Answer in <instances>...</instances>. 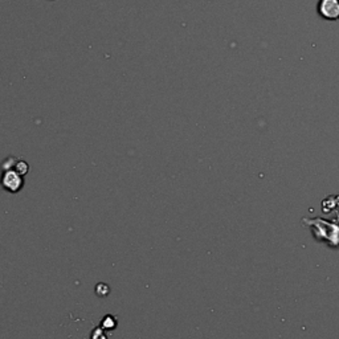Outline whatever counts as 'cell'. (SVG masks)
<instances>
[{"label": "cell", "mask_w": 339, "mask_h": 339, "mask_svg": "<svg viewBox=\"0 0 339 339\" xmlns=\"http://www.w3.org/2000/svg\"><path fill=\"white\" fill-rule=\"evenodd\" d=\"M27 171H28V164L26 162H20V164H16L15 162L12 167L7 166L6 170L3 168L0 184L8 192H19L24 187V175L27 174Z\"/></svg>", "instance_id": "cell-1"}, {"label": "cell", "mask_w": 339, "mask_h": 339, "mask_svg": "<svg viewBox=\"0 0 339 339\" xmlns=\"http://www.w3.org/2000/svg\"><path fill=\"white\" fill-rule=\"evenodd\" d=\"M318 15L324 20H339V0H318Z\"/></svg>", "instance_id": "cell-2"}]
</instances>
